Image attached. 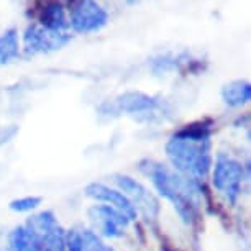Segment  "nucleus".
Instances as JSON below:
<instances>
[{"mask_svg": "<svg viewBox=\"0 0 251 251\" xmlns=\"http://www.w3.org/2000/svg\"><path fill=\"white\" fill-rule=\"evenodd\" d=\"M168 158L176 171L194 181H202L210 169V141L203 131H184L166 146Z\"/></svg>", "mask_w": 251, "mask_h": 251, "instance_id": "nucleus-2", "label": "nucleus"}, {"mask_svg": "<svg viewBox=\"0 0 251 251\" xmlns=\"http://www.w3.org/2000/svg\"><path fill=\"white\" fill-rule=\"evenodd\" d=\"M241 181H243V166L225 154L217 156L214 168V186L231 203H235L240 196Z\"/></svg>", "mask_w": 251, "mask_h": 251, "instance_id": "nucleus-3", "label": "nucleus"}, {"mask_svg": "<svg viewBox=\"0 0 251 251\" xmlns=\"http://www.w3.org/2000/svg\"><path fill=\"white\" fill-rule=\"evenodd\" d=\"M89 219H91L94 226L108 238H117V236L123 235V231H125L126 225L130 222L122 212H118L117 208L110 205L91 207L89 208Z\"/></svg>", "mask_w": 251, "mask_h": 251, "instance_id": "nucleus-6", "label": "nucleus"}, {"mask_svg": "<svg viewBox=\"0 0 251 251\" xmlns=\"http://www.w3.org/2000/svg\"><path fill=\"white\" fill-rule=\"evenodd\" d=\"M28 228L38 235L43 251H64L66 235L51 212H43V214L33 217L28 222Z\"/></svg>", "mask_w": 251, "mask_h": 251, "instance_id": "nucleus-4", "label": "nucleus"}, {"mask_svg": "<svg viewBox=\"0 0 251 251\" xmlns=\"http://www.w3.org/2000/svg\"><path fill=\"white\" fill-rule=\"evenodd\" d=\"M40 202H41L40 197H23V199H18V201H13L10 203V208L18 212H26V210H31V208L38 207Z\"/></svg>", "mask_w": 251, "mask_h": 251, "instance_id": "nucleus-10", "label": "nucleus"}, {"mask_svg": "<svg viewBox=\"0 0 251 251\" xmlns=\"http://www.w3.org/2000/svg\"><path fill=\"white\" fill-rule=\"evenodd\" d=\"M12 251H43L41 241L28 226H18L10 235Z\"/></svg>", "mask_w": 251, "mask_h": 251, "instance_id": "nucleus-9", "label": "nucleus"}, {"mask_svg": "<svg viewBox=\"0 0 251 251\" xmlns=\"http://www.w3.org/2000/svg\"><path fill=\"white\" fill-rule=\"evenodd\" d=\"M87 196L97 199V201L112 203V207L117 208L118 212H122V214L125 215L128 220H133L136 217V214H138V212L135 210L133 203L130 202V199L126 197L125 194L113 191V189L103 186V184L94 182V184H91V186H87Z\"/></svg>", "mask_w": 251, "mask_h": 251, "instance_id": "nucleus-7", "label": "nucleus"}, {"mask_svg": "<svg viewBox=\"0 0 251 251\" xmlns=\"http://www.w3.org/2000/svg\"><path fill=\"white\" fill-rule=\"evenodd\" d=\"M69 251H113L91 230H73L66 238Z\"/></svg>", "mask_w": 251, "mask_h": 251, "instance_id": "nucleus-8", "label": "nucleus"}, {"mask_svg": "<svg viewBox=\"0 0 251 251\" xmlns=\"http://www.w3.org/2000/svg\"><path fill=\"white\" fill-rule=\"evenodd\" d=\"M115 181L122 187V191L126 192L125 196L133 203L136 212H141L148 222L156 220L159 212V203L148 189H145L140 182H136L135 179H131L128 176H117Z\"/></svg>", "mask_w": 251, "mask_h": 251, "instance_id": "nucleus-5", "label": "nucleus"}, {"mask_svg": "<svg viewBox=\"0 0 251 251\" xmlns=\"http://www.w3.org/2000/svg\"><path fill=\"white\" fill-rule=\"evenodd\" d=\"M145 173L151 177L161 196L173 202L174 208L186 224L196 219L201 205V187L197 181L174 173L168 166L158 163H148Z\"/></svg>", "mask_w": 251, "mask_h": 251, "instance_id": "nucleus-1", "label": "nucleus"}]
</instances>
